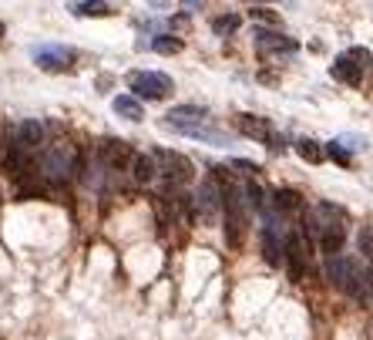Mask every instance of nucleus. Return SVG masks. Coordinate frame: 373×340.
Segmentation results:
<instances>
[{
	"instance_id": "bb28decb",
	"label": "nucleus",
	"mask_w": 373,
	"mask_h": 340,
	"mask_svg": "<svg viewBox=\"0 0 373 340\" xmlns=\"http://www.w3.org/2000/svg\"><path fill=\"white\" fill-rule=\"evenodd\" d=\"M185 7H189V10H195V7H202V0H185Z\"/></svg>"
},
{
	"instance_id": "6e6552de",
	"label": "nucleus",
	"mask_w": 373,
	"mask_h": 340,
	"mask_svg": "<svg viewBox=\"0 0 373 340\" xmlns=\"http://www.w3.org/2000/svg\"><path fill=\"white\" fill-rule=\"evenodd\" d=\"M10 145L21 149V152H27V155H34V152L44 145V125H41L37 118H24V122L14 129V135H10Z\"/></svg>"
},
{
	"instance_id": "aec40b11",
	"label": "nucleus",
	"mask_w": 373,
	"mask_h": 340,
	"mask_svg": "<svg viewBox=\"0 0 373 340\" xmlns=\"http://www.w3.org/2000/svg\"><path fill=\"white\" fill-rule=\"evenodd\" d=\"M151 48L158 54H178L182 51V41H178L175 34H158V37L151 41Z\"/></svg>"
},
{
	"instance_id": "4be33fe9",
	"label": "nucleus",
	"mask_w": 373,
	"mask_h": 340,
	"mask_svg": "<svg viewBox=\"0 0 373 340\" xmlns=\"http://www.w3.org/2000/svg\"><path fill=\"white\" fill-rule=\"evenodd\" d=\"M249 17H252V21H259V24H266V27H279V14L269 10V7H252V10H249Z\"/></svg>"
},
{
	"instance_id": "dca6fc26",
	"label": "nucleus",
	"mask_w": 373,
	"mask_h": 340,
	"mask_svg": "<svg viewBox=\"0 0 373 340\" xmlns=\"http://www.w3.org/2000/svg\"><path fill=\"white\" fill-rule=\"evenodd\" d=\"M128 165H131V176H135V182H145V185H149L151 179L158 176V162H155L151 155H131V162H128Z\"/></svg>"
},
{
	"instance_id": "4468645a",
	"label": "nucleus",
	"mask_w": 373,
	"mask_h": 340,
	"mask_svg": "<svg viewBox=\"0 0 373 340\" xmlns=\"http://www.w3.org/2000/svg\"><path fill=\"white\" fill-rule=\"evenodd\" d=\"M363 71H367V68H360L350 54H340V57L329 64V75H333L336 81H343V84H353V88L363 81Z\"/></svg>"
},
{
	"instance_id": "2eb2a0df",
	"label": "nucleus",
	"mask_w": 373,
	"mask_h": 340,
	"mask_svg": "<svg viewBox=\"0 0 373 340\" xmlns=\"http://www.w3.org/2000/svg\"><path fill=\"white\" fill-rule=\"evenodd\" d=\"M111 111H115L118 118H128V122H142V118H145V105H142L135 95H118V98L111 102Z\"/></svg>"
},
{
	"instance_id": "39448f33",
	"label": "nucleus",
	"mask_w": 373,
	"mask_h": 340,
	"mask_svg": "<svg viewBox=\"0 0 373 340\" xmlns=\"http://www.w3.org/2000/svg\"><path fill=\"white\" fill-rule=\"evenodd\" d=\"M236 125H239V131L246 135V138H252V142H262L266 149H273V152H283L286 145H283V135L276 131V125L269 122V118H262V115H239L236 118Z\"/></svg>"
},
{
	"instance_id": "a878e982",
	"label": "nucleus",
	"mask_w": 373,
	"mask_h": 340,
	"mask_svg": "<svg viewBox=\"0 0 373 340\" xmlns=\"http://www.w3.org/2000/svg\"><path fill=\"white\" fill-rule=\"evenodd\" d=\"M232 165H236V169H242L246 176H256V172H259V165H256V162H249V158H232Z\"/></svg>"
},
{
	"instance_id": "7ed1b4c3",
	"label": "nucleus",
	"mask_w": 373,
	"mask_h": 340,
	"mask_svg": "<svg viewBox=\"0 0 373 340\" xmlns=\"http://www.w3.org/2000/svg\"><path fill=\"white\" fill-rule=\"evenodd\" d=\"M41 176L54 185H64L71 182L77 176V149L71 142H54L44 149V155H41Z\"/></svg>"
},
{
	"instance_id": "0eeeda50",
	"label": "nucleus",
	"mask_w": 373,
	"mask_h": 340,
	"mask_svg": "<svg viewBox=\"0 0 373 340\" xmlns=\"http://www.w3.org/2000/svg\"><path fill=\"white\" fill-rule=\"evenodd\" d=\"M30 54H34L37 68L48 71V75H61V71H68L71 61H75V51H68V48H61V44H41V48H34Z\"/></svg>"
},
{
	"instance_id": "20e7f679",
	"label": "nucleus",
	"mask_w": 373,
	"mask_h": 340,
	"mask_svg": "<svg viewBox=\"0 0 373 340\" xmlns=\"http://www.w3.org/2000/svg\"><path fill=\"white\" fill-rule=\"evenodd\" d=\"M128 84H131V95L145 98V102H162L175 91V81L169 75H162V71H135L128 78Z\"/></svg>"
},
{
	"instance_id": "f3484780",
	"label": "nucleus",
	"mask_w": 373,
	"mask_h": 340,
	"mask_svg": "<svg viewBox=\"0 0 373 340\" xmlns=\"http://www.w3.org/2000/svg\"><path fill=\"white\" fill-rule=\"evenodd\" d=\"M296 155L303 158V162H309V165H320L326 158V152H323V145L316 142V138H299L296 142Z\"/></svg>"
},
{
	"instance_id": "5701e85b",
	"label": "nucleus",
	"mask_w": 373,
	"mask_h": 340,
	"mask_svg": "<svg viewBox=\"0 0 373 340\" xmlns=\"http://www.w3.org/2000/svg\"><path fill=\"white\" fill-rule=\"evenodd\" d=\"M212 30H216V34H236V30H239V17H236V14H222V17L212 21Z\"/></svg>"
},
{
	"instance_id": "1a4fd4ad",
	"label": "nucleus",
	"mask_w": 373,
	"mask_h": 340,
	"mask_svg": "<svg viewBox=\"0 0 373 340\" xmlns=\"http://www.w3.org/2000/svg\"><path fill=\"white\" fill-rule=\"evenodd\" d=\"M356 276H360L356 263L350 260V256H343V253H333V256L326 260V280H329L336 290H350Z\"/></svg>"
},
{
	"instance_id": "393cba45",
	"label": "nucleus",
	"mask_w": 373,
	"mask_h": 340,
	"mask_svg": "<svg viewBox=\"0 0 373 340\" xmlns=\"http://www.w3.org/2000/svg\"><path fill=\"white\" fill-rule=\"evenodd\" d=\"M347 54L356 61V64H360V68H367V64H370V51H367V48H350Z\"/></svg>"
},
{
	"instance_id": "b1692460",
	"label": "nucleus",
	"mask_w": 373,
	"mask_h": 340,
	"mask_svg": "<svg viewBox=\"0 0 373 340\" xmlns=\"http://www.w3.org/2000/svg\"><path fill=\"white\" fill-rule=\"evenodd\" d=\"M370 243H373L370 226H360V236H356V246H360V253H363V256H370Z\"/></svg>"
},
{
	"instance_id": "f03ea898",
	"label": "nucleus",
	"mask_w": 373,
	"mask_h": 340,
	"mask_svg": "<svg viewBox=\"0 0 373 340\" xmlns=\"http://www.w3.org/2000/svg\"><path fill=\"white\" fill-rule=\"evenodd\" d=\"M219 209L225 212V243H229V249H242L246 229H249V212H246V196H242V189L232 182V179L222 189Z\"/></svg>"
},
{
	"instance_id": "f8f14e48",
	"label": "nucleus",
	"mask_w": 373,
	"mask_h": 340,
	"mask_svg": "<svg viewBox=\"0 0 373 340\" xmlns=\"http://www.w3.org/2000/svg\"><path fill=\"white\" fill-rule=\"evenodd\" d=\"M98 155H101V162H104V169H111V172L118 169V172H122L124 165L131 162L135 152L128 149V142H122V138H104L101 149H98Z\"/></svg>"
},
{
	"instance_id": "f257e3e1",
	"label": "nucleus",
	"mask_w": 373,
	"mask_h": 340,
	"mask_svg": "<svg viewBox=\"0 0 373 340\" xmlns=\"http://www.w3.org/2000/svg\"><path fill=\"white\" fill-rule=\"evenodd\" d=\"M165 129L178 131V135H189V138H199L209 145H229V135L219 129H212V118H209V108L202 105H178L165 115L162 122Z\"/></svg>"
},
{
	"instance_id": "ddd939ff",
	"label": "nucleus",
	"mask_w": 373,
	"mask_h": 340,
	"mask_svg": "<svg viewBox=\"0 0 373 340\" xmlns=\"http://www.w3.org/2000/svg\"><path fill=\"white\" fill-rule=\"evenodd\" d=\"M283 260L289 266V280H303V273H306V246H303V239L299 236H289L286 239V246H283Z\"/></svg>"
},
{
	"instance_id": "6ab92c4d",
	"label": "nucleus",
	"mask_w": 373,
	"mask_h": 340,
	"mask_svg": "<svg viewBox=\"0 0 373 340\" xmlns=\"http://www.w3.org/2000/svg\"><path fill=\"white\" fill-rule=\"evenodd\" d=\"M77 17H111V3L104 0H81L75 7Z\"/></svg>"
},
{
	"instance_id": "423d86ee",
	"label": "nucleus",
	"mask_w": 373,
	"mask_h": 340,
	"mask_svg": "<svg viewBox=\"0 0 373 340\" xmlns=\"http://www.w3.org/2000/svg\"><path fill=\"white\" fill-rule=\"evenodd\" d=\"M151 158H155V162H162V169H158V172H165L172 185H189L192 179H195V165H192L185 155H178V152H155Z\"/></svg>"
},
{
	"instance_id": "9b49d317",
	"label": "nucleus",
	"mask_w": 373,
	"mask_h": 340,
	"mask_svg": "<svg viewBox=\"0 0 373 340\" xmlns=\"http://www.w3.org/2000/svg\"><path fill=\"white\" fill-rule=\"evenodd\" d=\"M256 48H259V54H296L299 44L293 41V37H286V34H276V30H256Z\"/></svg>"
},
{
	"instance_id": "412c9836",
	"label": "nucleus",
	"mask_w": 373,
	"mask_h": 340,
	"mask_svg": "<svg viewBox=\"0 0 373 340\" xmlns=\"http://www.w3.org/2000/svg\"><path fill=\"white\" fill-rule=\"evenodd\" d=\"M323 152H326L329 158H336L340 165H350V162H353V155H350V149L343 145V142H340V138H336V142H329V145H326Z\"/></svg>"
},
{
	"instance_id": "cd10ccee",
	"label": "nucleus",
	"mask_w": 373,
	"mask_h": 340,
	"mask_svg": "<svg viewBox=\"0 0 373 340\" xmlns=\"http://www.w3.org/2000/svg\"><path fill=\"white\" fill-rule=\"evenodd\" d=\"M0 41H3V24H0Z\"/></svg>"
},
{
	"instance_id": "9d476101",
	"label": "nucleus",
	"mask_w": 373,
	"mask_h": 340,
	"mask_svg": "<svg viewBox=\"0 0 373 340\" xmlns=\"http://www.w3.org/2000/svg\"><path fill=\"white\" fill-rule=\"evenodd\" d=\"M219 202H222V185L216 182V179H205L199 185V199H195V209H199V216L205 223H216Z\"/></svg>"
},
{
	"instance_id": "a211bd4d",
	"label": "nucleus",
	"mask_w": 373,
	"mask_h": 340,
	"mask_svg": "<svg viewBox=\"0 0 373 340\" xmlns=\"http://www.w3.org/2000/svg\"><path fill=\"white\" fill-rule=\"evenodd\" d=\"M276 209L279 212H299L303 209V196H299L296 189H276Z\"/></svg>"
}]
</instances>
